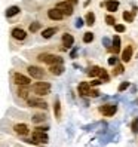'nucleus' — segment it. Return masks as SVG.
Instances as JSON below:
<instances>
[{"label": "nucleus", "instance_id": "1", "mask_svg": "<svg viewBox=\"0 0 138 147\" xmlns=\"http://www.w3.org/2000/svg\"><path fill=\"white\" fill-rule=\"evenodd\" d=\"M50 89H52V86H50L49 82H36L31 85V91L37 95V97H43V95H48L50 94Z\"/></svg>", "mask_w": 138, "mask_h": 147}, {"label": "nucleus", "instance_id": "2", "mask_svg": "<svg viewBox=\"0 0 138 147\" xmlns=\"http://www.w3.org/2000/svg\"><path fill=\"white\" fill-rule=\"evenodd\" d=\"M37 59L43 64H48V65H54V64H63L64 59L59 57V55H54V54H40L37 57Z\"/></svg>", "mask_w": 138, "mask_h": 147}, {"label": "nucleus", "instance_id": "3", "mask_svg": "<svg viewBox=\"0 0 138 147\" xmlns=\"http://www.w3.org/2000/svg\"><path fill=\"white\" fill-rule=\"evenodd\" d=\"M27 71H28L31 79H36V80H43L46 77V71L42 67H37V65H28Z\"/></svg>", "mask_w": 138, "mask_h": 147}, {"label": "nucleus", "instance_id": "4", "mask_svg": "<svg viewBox=\"0 0 138 147\" xmlns=\"http://www.w3.org/2000/svg\"><path fill=\"white\" fill-rule=\"evenodd\" d=\"M12 82L18 86H30L31 83V77L25 76V74H21V73H13L12 74Z\"/></svg>", "mask_w": 138, "mask_h": 147}, {"label": "nucleus", "instance_id": "5", "mask_svg": "<svg viewBox=\"0 0 138 147\" xmlns=\"http://www.w3.org/2000/svg\"><path fill=\"white\" fill-rule=\"evenodd\" d=\"M98 110H100V113H101L102 116L110 117V116H114V115H116V111H117V104H114V102H108V104L101 106Z\"/></svg>", "mask_w": 138, "mask_h": 147}, {"label": "nucleus", "instance_id": "6", "mask_svg": "<svg viewBox=\"0 0 138 147\" xmlns=\"http://www.w3.org/2000/svg\"><path fill=\"white\" fill-rule=\"evenodd\" d=\"M27 104L30 107H36V109H48V102L45 100H40L39 97H28L27 98Z\"/></svg>", "mask_w": 138, "mask_h": 147}, {"label": "nucleus", "instance_id": "7", "mask_svg": "<svg viewBox=\"0 0 138 147\" xmlns=\"http://www.w3.org/2000/svg\"><path fill=\"white\" fill-rule=\"evenodd\" d=\"M55 7L57 9H59L63 13H64V16H70V15H73V5H70L68 2H58L57 5H55Z\"/></svg>", "mask_w": 138, "mask_h": 147}, {"label": "nucleus", "instance_id": "8", "mask_svg": "<svg viewBox=\"0 0 138 147\" xmlns=\"http://www.w3.org/2000/svg\"><path fill=\"white\" fill-rule=\"evenodd\" d=\"M46 15H48V18L52 20V21H61V20L65 18L64 13L59 11V9H57V7H50V9H48Z\"/></svg>", "mask_w": 138, "mask_h": 147}, {"label": "nucleus", "instance_id": "9", "mask_svg": "<svg viewBox=\"0 0 138 147\" xmlns=\"http://www.w3.org/2000/svg\"><path fill=\"white\" fill-rule=\"evenodd\" d=\"M132 55H134V45H126L125 49L122 51V55H120V59H122L123 63H129L132 59Z\"/></svg>", "mask_w": 138, "mask_h": 147}, {"label": "nucleus", "instance_id": "10", "mask_svg": "<svg viewBox=\"0 0 138 147\" xmlns=\"http://www.w3.org/2000/svg\"><path fill=\"white\" fill-rule=\"evenodd\" d=\"M11 36H12V39H15V40L22 42V40L27 39V31L22 30V28H20V27H15V28H12V31H11Z\"/></svg>", "mask_w": 138, "mask_h": 147}, {"label": "nucleus", "instance_id": "11", "mask_svg": "<svg viewBox=\"0 0 138 147\" xmlns=\"http://www.w3.org/2000/svg\"><path fill=\"white\" fill-rule=\"evenodd\" d=\"M92 86L89 85V82H80L77 86V92H79L80 97H89V91Z\"/></svg>", "mask_w": 138, "mask_h": 147}, {"label": "nucleus", "instance_id": "12", "mask_svg": "<svg viewBox=\"0 0 138 147\" xmlns=\"http://www.w3.org/2000/svg\"><path fill=\"white\" fill-rule=\"evenodd\" d=\"M33 140L36 141V144H39V143L46 144L49 141V138H48L46 132H43V131H34L33 132Z\"/></svg>", "mask_w": 138, "mask_h": 147}, {"label": "nucleus", "instance_id": "13", "mask_svg": "<svg viewBox=\"0 0 138 147\" xmlns=\"http://www.w3.org/2000/svg\"><path fill=\"white\" fill-rule=\"evenodd\" d=\"M61 40H63V46H64V49H70V48L73 46V43H74V37L71 36L70 33H64Z\"/></svg>", "mask_w": 138, "mask_h": 147}, {"label": "nucleus", "instance_id": "14", "mask_svg": "<svg viewBox=\"0 0 138 147\" xmlns=\"http://www.w3.org/2000/svg\"><path fill=\"white\" fill-rule=\"evenodd\" d=\"M101 6H106V9L110 12V13H113L117 11V7H119V2L117 0H107V2L104 3H101Z\"/></svg>", "mask_w": 138, "mask_h": 147}, {"label": "nucleus", "instance_id": "15", "mask_svg": "<svg viewBox=\"0 0 138 147\" xmlns=\"http://www.w3.org/2000/svg\"><path fill=\"white\" fill-rule=\"evenodd\" d=\"M13 129H15V132L18 135H28L30 134V128H28V125H25V123H16L13 126Z\"/></svg>", "mask_w": 138, "mask_h": 147}, {"label": "nucleus", "instance_id": "16", "mask_svg": "<svg viewBox=\"0 0 138 147\" xmlns=\"http://www.w3.org/2000/svg\"><path fill=\"white\" fill-rule=\"evenodd\" d=\"M49 73L52 76H59L64 73V65L63 64H54V65H49Z\"/></svg>", "mask_w": 138, "mask_h": 147}, {"label": "nucleus", "instance_id": "17", "mask_svg": "<svg viewBox=\"0 0 138 147\" xmlns=\"http://www.w3.org/2000/svg\"><path fill=\"white\" fill-rule=\"evenodd\" d=\"M20 12H21V9H20V6H11V7H7V9H6L5 15H6V18H12V16H15V15H18Z\"/></svg>", "mask_w": 138, "mask_h": 147}, {"label": "nucleus", "instance_id": "18", "mask_svg": "<svg viewBox=\"0 0 138 147\" xmlns=\"http://www.w3.org/2000/svg\"><path fill=\"white\" fill-rule=\"evenodd\" d=\"M111 51L114 52V55L120 52V37L117 36V34L113 37V42H111Z\"/></svg>", "mask_w": 138, "mask_h": 147}, {"label": "nucleus", "instance_id": "19", "mask_svg": "<svg viewBox=\"0 0 138 147\" xmlns=\"http://www.w3.org/2000/svg\"><path fill=\"white\" fill-rule=\"evenodd\" d=\"M58 31V28L57 27H49V28H45V30H43L42 31V37L43 39H50V37H52L54 36V34Z\"/></svg>", "mask_w": 138, "mask_h": 147}, {"label": "nucleus", "instance_id": "20", "mask_svg": "<svg viewBox=\"0 0 138 147\" xmlns=\"http://www.w3.org/2000/svg\"><path fill=\"white\" fill-rule=\"evenodd\" d=\"M18 97L20 98H24V100H27L28 98V94H30V89H28V86H20L18 88Z\"/></svg>", "mask_w": 138, "mask_h": 147}, {"label": "nucleus", "instance_id": "21", "mask_svg": "<svg viewBox=\"0 0 138 147\" xmlns=\"http://www.w3.org/2000/svg\"><path fill=\"white\" fill-rule=\"evenodd\" d=\"M85 21H86V25L92 27V25L95 24V13H94V12H88L86 16H85Z\"/></svg>", "mask_w": 138, "mask_h": 147}, {"label": "nucleus", "instance_id": "22", "mask_svg": "<svg viewBox=\"0 0 138 147\" xmlns=\"http://www.w3.org/2000/svg\"><path fill=\"white\" fill-rule=\"evenodd\" d=\"M54 113L57 119H61V104H59V100H55L54 102Z\"/></svg>", "mask_w": 138, "mask_h": 147}, {"label": "nucleus", "instance_id": "23", "mask_svg": "<svg viewBox=\"0 0 138 147\" xmlns=\"http://www.w3.org/2000/svg\"><path fill=\"white\" fill-rule=\"evenodd\" d=\"M40 28H42V22H39V21H34V22H31V24H30L28 31H30V33H37Z\"/></svg>", "mask_w": 138, "mask_h": 147}, {"label": "nucleus", "instance_id": "24", "mask_svg": "<svg viewBox=\"0 0 138 147\" xmlns=\"http://www.w3.org/2000/svg\"><path fill=\"white\" fill-rule=\"evenodd\" d=\"M100 71H101V67H98V65H92L89 70H88V74H89L91 77H97V76H100Z\"/></svg>", "mask_w": 138, "mask_h": 147}, {"label": "nucleus", "instance_id": "25", "mask_svg": "<svg viewBox=\"0 0 138 147\" xmlns=\"http://www.w3.org/2000/svg\"><path fill=\"white\" fill-rule=\"evenodd\" d=\"M94 39H95V36H94L92 31H86V33L83 34V42H85V43H92Z\"/></svg>", "mask_w": 138, "mask_h": 147}, {"label": "nucleus", "instance_id": "26", "mask_svg": "<svg viewBox=\"0 0 138 147\" xmlns=\"http://www.w3.org/2000/svg\"><path fill=\"white\" fill-rule=\"evenodd\" d=\"M123 70H125V68H123L122 64H116L114 65V70H113V73H111V74H113V76H119V74L123 73Z\"/></svg>", "mask_w": 138, "mask_h": 147}, {"label": "nucleus", "instance_id": "27", "mask_svg": "<svg viewBox=\"0 0 138 147\" xmlns=\"http://www.w3.org/2000/svg\"><path fill=\"white\" fill-rule=\"evenodd\" d=\"M46 119V116L45 115H42V113H37V115H34L33 116V122H43V120H45Z\"/></svg>", "mask_w": 138, "mask_h": 147}, {"label": "nucleus", "instance_id": "28", "mask_svg": "<svg viewBox=\"0 0 138 147\" xmlns=\"http://www.w3.org/2000/svg\"><path fill=\"white\" fill-rule=\"evenodd\" d=\"M123 20L126 21V22H132L134 21V13H131V12H123Z\"/></svg>", "mask_w": 138, "mask_h": 147}, {"label": "nucleus", "instance_id": "29", "mask_svg": "<svg viewBox=\"0 0 138 147\" xmlns=\"http://www.w3.org/2000/svg\"><path fill=\"white\" fill-rule=\"evenodd\" d=\"M106 22L108 24V25H114L116 24V18H114V16L113 15H106Z\"/></svg>", "mask_w": 138, "mask_h": 147}, {"label": "nucleus", "instance_id": "30", "mask_svg": "<svg viewBox=\"0 0 138 147\" xmlns=\"http://www.w3.org/2000/svg\"><path fill=\"white\" fill-rule=\"evenodd\" d=\"M128 88H129V82H122V83L119 85L117 91H119V92H123V91H125V89H128Z\"/></svg>", "mask_w": 138, "mask_h": 147}, {"label": "nucleus", "instance_id": "31", "mask_svg": "<svg viewBox=\"0 0 138 147\" xmlns=\"http://www.w3.org/2000/svg\"><path fill=\"white\" fill-rule=\"evenodd\" d=\"M131 129H132V134H138V119H135L134 122H132Z\"/></svg>", "mask_w": 138, "mask_h": 147}, {"label": "nucleus", "instance_id": "32", "mask_svg": "<svg viewBox=\"0 0 138 147\" xmlns=\"http://www.w3.org/2000/svg\"><path fill=\"white\" fill-rule=\"evenodd\" d=\"M114 30H116L117 33H123L126 28H125V25H123V24H114Z\"/></svg>", "mask_w": 138, "mask_h": 147}, {"label": "nucleus", "instance_id": "33", "mask_svg": "<svg viewBox=\"0 0 138 147\" xmlns=\"http://www.w3.org/2000/svg\"><path fill=\"white\" fill-rule=\"evenodd\" d=\"M108 64H110V65H116V64H117V57H116V55H111V57L108 58Z\"/></svg>", "mask_w": 138, "mask_h": 147}, {"label": "nucleus", "instance_id": "34", "mask_svg": "<svg viewBox=\"0 0 138 147\" xmlns=\"http://www.w3.org/2000/svg\"><path fill=\"white\" fill-rule=\"evenodd\" d=\"M100 95V92L97 91V89H92L91 88V91H89V97H98Z\"/></svg>", "mask_w": 138, "mask_h": 147}, {"label": "nucleus", "instance_id": "35", "mask_svg": "<svg viewBox=\"0 0 138 147\" xmlns=\"http://www.w3.org/2000/svg\"><path fill=\"white\" fill-rule=\"evenodd\" d=\"M100 83H102V82H101L100 79H95V80H92V82H91L89 85H91V86H98Z\"/></svg>", "mask_w": 138, "mask_h": 147}, {"label": "nucleus", "instance_id": "36", "mask_svg": "<svg viewBox=\"0 0 138 147\" xmlns=\"http://www.w3.org/2000/svg\"><path fill=\"white\" fill-rule=\"evenodd\" d=\"M48 129H49L48 126H37V128H36V131H43V132H46Z\"/></svg>", "mask_w": 138, "mask_h": 147}, {"label": "nucleus", "instance_id": "37", "mask_svg": "<svg viewBox=\"0 0 138 147\" xmlns=\"http://www.w3.org/2000/svg\"><path fill=\"white\" fill-rule=\"evenodd\" d=\"M64 2H68L70 5H77V3H79V0H64Z\"/></svg>", "mask_w": 138, "mask_h": 147}, {"label": "nucleus", "instance_id": "38", "mask_svg": "<svg viewBox=\"0 0 138 147\" xmlns=\"http://www.w3.org/2000/svg\"><path fill=\"white\" fill-rule=\"evenodd\" d=\"M82 24H83V21H82L80 18H77V21H76V25H77V27H82Z\"/></svg>", "mask_w": 138, "mask_h": 147}, {"label": "nucleus", "instance_id": "39", "mask_svg": "<svg viewBox=\"0 0 138 147\" xmlns=\"http://www.w3.org/2000/svg\"><path fill=\"white\" fill-rule=\"evenodd\" d=\"M76 52H77V49H73V51H71V58L76 57Z\"/></svg>", "mask_w": 138, "mask_h": 147}]
</instances>
